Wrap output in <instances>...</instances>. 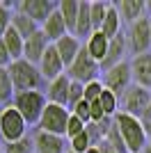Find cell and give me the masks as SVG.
Here are the masks:
<instances>
[{"label": "cell", "mask_w": 151, "mask_h": 153, "mask_svg": "<svg viewBox=\"0 0 151 153\" xmlns=\"http://www.w3.org/2000/svg\"><path fill=\"white\" fill-rule=\"evenodd\" d=\"M112 121H114V128L119 130L121 142H124V146H126L128 153H142L147 146H149V142H147V130H144V126H142L140 119L126 114V112H119Z\"/></svg>", "instance_id": "obj_1"}, {"label": "cell", "mask_w": 151, "mask_h": 153, "mask_svg": "<svg viewBox=\"0 0 151 153\" xmlns=\"http://www.w3.org/2000/svg\"><path fill=\"white\" fill-rule=\"evenodd\" d=\"M9 76H12V85H14V91L21 94V91H34L41 87V71H39L37 64L28 62V59H16L7 66Z\"/></svg>", "instance_id": "obj_2"}, {"label": "cell", "mask_w": 151, "mask_h": 153, "mask_svg": "<svg viewBox=\"0 0 151 153\" xmlns=\"http://www.w3.org/2000/svg\"><path fill=\"white\" fill-rule=\"evenodd\" d=\"M12 105L21 112V117L25 119V123H39L46 105H48V98L44 96V91H39V89L21 91V94L14 96Z\"/></svg>", "instance_id": "obj_3"}, {"label": "cell", "mask_w": 151, "mask_h": 153, "mask_svg": "<svg viewBox=\"0 0 151 153\" xmlns=\"http://www.w3.org/2000/svg\"><path fill=\"white\" fill-rule=\"evenodd\" d=\"M25 130H28V123L14 105H5L0 110V137L5 140V144L23 140Z\"/></svg>", "instance_id": "obj_4"}, {"label": "cell", "mask_w": 151, "mask_h": 153, "mask_svg": "<svg viewBox=\"0 0 151 153\" xmlns=\"http://www.w3.org/2000/svg\"><path fill=\"white\" fill-rule=\"evenodd\" d=\"M69 117H71L69 108H64V105H55V103H48L37 126H39L41 133H50V135L67 137V123H69Z\"/></svg>", "instance_id": "obj_5"}, {"label": "cell", "mask_w": 151, "mask_h": 153, "mask_svg": "<svg viewBox=\"0 0 151 153\" xmlns=\"http://www.w3.org/2000/svg\"><path fill=\"white\" fill-rule=\"evenodd\" d=\"M67 76L73 80V82H80V85H87L92 80H99L101 78V66L99 62L89 57V53L85 51V46H82V51L78 53V57L73 59L69 69H67Z\"/></svg>", "instance_id": "obj_6"}, {"label": "cell", "mask_w": 151, "mask_h": 153, "mask_svg": "<svg viewBox=\"0 0 151 153\" xmlns=\"http://www.w3.org/2000/svg\"><path fill=\"white\" fill-rule=\"evenodd\" d=\"M121 105H124L121 112L140 119V117L147 112V108L151 105V91L144 89V87H138V85H131V87L121 94Z\"/></svg>", "instance_id": "obj_7"}, {"label": "cell", "mask_w": 151, "mask_h": 153, "mask_svg": "<svg viewBox=\"0 0 151 153\" xmlns=\"http://www.w3.org/2000/svg\"><path fill=\"white\" fill-rule=\"evenodd\" d=\"M101 82H103L105 89H110V91H114L117 96H121L133 85L131 62H121V64H117V66H112L110 71L101 73Z\"/></svg>", "instance_id": "obj_8"}, {"label": "cell", "mask_w": 151, "mask_h": 153, "mask_svg": "<svg viewBox=\"0 0 151 153\" xmlns=\"http://www.w3.org/2000/svg\"><path fill=\"white\" fill-rule=\"evenodd\" d=\"M128 48L135 55L151 51V19L149 16H142L131 25V30H128Z\"/></svg>", "instance_id": "obj_9"}, {"label": "cell", "mask_w": 151, "mask_h": 153, "mask_svg": "<svg viewBox=\"0 0 151 153\" xmlns=\"http://www.w3.org/2000/svg\"><path fill=\"white\" fill-rule=\"evenodd\" d=\"M57 9V2L50 0H23L19 5V12L25 14L28 19H32L37 25H44V21Z\"/></svg>", "instance_id": "obj_10"}, {"label": "cell", "mask_w": 151, "mask_h": 153, "mask_svg": "<svg viewBox=\"0 0 151 153\" xmlns=\"http://www.w3.org/2000/svg\"><path fill=\"white\" fill-rule=\"evenodd\" d=\"M64 62L62 57H60V53H57L55 44H50L48 46V51L44 53V57H41V62H39V71H41V76L48 80V82H53L55 78L64 76Z\"/></svg>", "instance_id": "obj_11"}, {"label": "cell", "mask_w": 151, "mask_h": 153, "mask_svg": "<svg viewBox=\"0 0 151 153\" xmlns=\"http://www.w3.org/2000/svg\"><path fill=\"white\" fill-rule=\"evenodd\" d=\"M131 73H133V82L138 87H144V89L151 91V51L133 57Z\"/></svg>", "instance_id": "obj_12"}, {"label": "cell", "mask_w": 151, "mask_h": 153, "mask_svg": "<svg viewBox=\"0 0 151 153\" xmlns=\"http://www.w3.org/2000/svg\"><path fill=\"white\" fill-rule=\"evenodd\" d=\"M126 48H128V44H126V34H117L114 39H110V48H108V55L105 59L99 64L101 66V73H105V71H110L112 66H117V64L126 62Z\"/></svg>", "instance_id": "obj_13"}, {"label": "cell", "mask_w": 151, "mask_h": 153, "mask_svg": "<svg viewBox=\"0 0 151 153\" xmlns=\"http://www.w3.org/2000/svg\"><path fill=\"white\" fill-rule=\"evenodd\" d=\"M48 46H50L48 37L39 30L37 34H32L30 39H25L23 59H28V62H32V64H37V66H39V62H41V57H44V53L48 51Z\"/></svg>", "instance_id": "obj_14"}, {"label": "cell", "mask_w": 151, "mask_h": 153, "mask_svg": "<svg viewBox=\"0 0 151 153\" xmlns=\"http://www.w3.org/2000/svg\"><path fill=\"white\" fill-rule=\"evenodd\" d=\"M67 140L60 135H50L39 130L34 135V153H67Z\"/></svg>", "instance_id": "obj_15"}, {"label": "cell", "mask_w": 151, "mask_h": 153, "mask_svg": "<svg viewBox=\"0 0 151 153\" xmlns=\"http://www.w3.org/2000/svg\"><path fill=\"white\" fill-rule=\"evenodd\" d=\"M41 32L48 37L50 44H55V41H60L62 37H67V34H69V30H67V23H64V19H62V14H60V9H55V12H53L48 19L44 21Z\"/></svg>", "instance_id": "obj_16"}, {"label": "cell", "mask_w": 151, "mask_h": 153, "mask_svg": "<svg viewBox=\"0 0 151 153\" xmlns=\"http://www.w3.org/2000/svg\"><path fill=\"white\" fill-rule=\"evenodd\" d=\"M55 48H57V53H60V57H62L64 66L69 69L71 64H73V59L78 57V53L82 51V44H80V39H78V37L67 34V37H62L60 41H55Z\"/></svg>", "instance_id": "obj_17"}, {"label": "cell", "mask_w": 151, "mask_h": 153, "mask_svg": "<svg viewBox=\"0 0 151 153\" xmlns=\"http://www.w3.org/2000/svg\"><path fill=\"white\" fill-rule=\"evenodd\" d=\"M69 89H71V78L64 73V76L55 78L53 82H48V103H55V105H64L69 103Z\"/></svg>", "instance_id": "obj_18"}, {"label": "cell", "mask_w": 151, "mask_h": 153, "mask_svg": "<svg viewBox=\"0 0 151 153\" xmlns=\"http://www.w3.org/2000/svg\"><path fill=\"white\" fill-rule=\"evenodd\" d=\"M108 48H110V39L103 34V32H92L89 39L85 41V51L89 53V57L94 59V62H103L108 55Z\"/></svg>", "instance_id": "obj_19"}, {"label": "cell", "mask_w": 151, "mask_h": 153, "mask_svg": "<svg viewBox=\"0 0 151 153\" xmlns=\"http://www.w3.org/2000/svg\"><path fill=\"white\" fill-rule=\"evenodd\" d=\"M114 7H117V12H119L121 21L131 23V25L138 19H142V14L147 12L144 0H119V2H114Z\"/></svg>", "instance_id": "obj_20"}, {"label": "cell", "mask_w": 151, "mask_h": 153, "mask_svg": "<svg viewBox=\"0 0 151 153\" xmlns=\"http://www.w3.org/2000/svg\"><path fill=\"white\" fill-rule=\"evenodd\" d=\"M89 7H92V2H85V0L78 2V21H76V34L73 37L89 39V34L94 32V27H92V16H89Z\"/></svg>", "instance_id": "obj_21"}, {"label": "cell", "mask_w": 151, "mask_h": 153, "mask_svg": "<svg viewBox=\"0 0 151 153\" xmlns=\"http://www.w3.org/2000/svg\"><path fill=\"white\" fill-rule=\"evenodd\" d=\"M2 44H5V48L9 51V55H12V59L16 62V59H23V48H25V39L21 37L19 32L14 30V27H9V30L2 34Z\"/></svg>", "instance_id": "obj_22"}, {"label": "cell", "mask_w": 151, "mask_h": 153, "mask_svg": "<svg viewBox=\"0 0 151 153\" xmlns=\"http://www.w3.org/2000/svg\"><path fill=\"white\" fill-rule=\"evenodd\" d=\"M121 23H124V21H121L117 7L110 5L108 7V14H105V21H103V25H101L99 32H103L108 39H114L117 34H119V30H121Z\"/></svg>", "instance_id": "obj_23"}, {"label": "cell", "mask_w": 151, "mask_h": 153, "mask_svg": "<svg viewBox=\"0 0 151 153\" xmlns=\"http://www.w3.org/2000/svg\"><path fill=\"white\" fill-rule=\"evenodd\" d=\"M78 2H80V0H62V2H57V9H60V14H62L64 23H67V30H69V34H76Z\"/></svg>", "instance_id": "obj_24"}, {"label": "cell", "mask_w": 151, "mask_h": 153, "mask_svg": "<svg viewBox=\"0 0 151 153\" xmlns=\"http://www.w3.org/2000/svg\"><path fill=\"white\" fill-rule=\"evenodd\" d=\"M12 27L19 32L23 39H30L32 34H37V32L41 30V27H39L34 21L28 19V16H25V14H21V12H16V14L12 16Z\"/></svg>", "instance_id": "obj_25"}, {"label": "cell", "mask_w": 151, "mask_h": 153, "mask_svg": "<svg viewBox=\"0 0 151 153\" xmlns=\"http://www.w3.org/2000/svg\"><path fill=\"white\" fill-rule=\"evenodd\" d=\"M99 105H101V110H103V114L110 119V117H117L119 114V96L114 94V91H110V89H103V94H101V98H99Z\"/></svg>", "instance_id": "obj_26"}, {"label": "cell", "mask_w": 151, "mask_h": 153, "mask_svg": "<svg viewBox=\"0 0 151 153\" xmlns=\"http://www.w3.org/2000/svg\"><path fill=\"white\" fill-rule=\"evenodd\" d=\"M14 96H16V91H14L9 71H7V69H0V103H9V105H12Z\"/></svg>", "instance_id": "obj_27"}, {"label": "cell", "mask_w": 151, "mask_h": 153, "mask_svg": "<svg viewBox=\"0 0 151 153\" xmlns=\"http://www.w3.org/2000/svg\"><path fill=\"white\" fill-rule=\"evenodd\" d=\"M108 2H92V7H89V16H92V27H94V32L101 30V25H103V21H105V14H108Z\"/></svg>", "instance_id": "obj_28"}, {"label": "cell", "mask_w": 151, "mask_h": 153, "mask_svg": "<svg viewBox=\"0 0 151 153\" xmlns=\"http://www.w3.org/2000/svg\"><path fill=\"white\" fill-rule=\"evenodd\" d=\"M71 144V151L73 153H87L89 149L94 146V142H92V135L85 130V133H80L78 137H73V140H69Z\"/></svg>", "instance_id": "obj_29"}, {"label": "cell", "mask_w": 151, "mask_h": 153, "mask_svg": "<svg viewBox=\"0 0 151 153\" xmlns=\"http://www.w3.org/2000/svg\"><path fill=\"white\" fill-rule=\"evenodd\" d=\"M5 153H34V140L32 137H23L19 142L5 144Z\"/></svg>", "instance_id": "obj_30"}, {"label": "cell", "mask_w": 151, "mask_h": 153, "mask_svg": "<svg viewBox=\"0 0 151 153\" xmlns=\"http://www.w3.org/2000/svg\"><path fill=\"white\" fill-rule=\"evenodd\" d=\"M80 101H85V85L80 82H73L71 80V89H69V103H67V108H69V112L78 105Z\"/></svg>", "instance_id": "obj_31"}, {"label": "cell", "mask_w": 151, "mask_h": 153, "mask_svg": "<svg viewBox=\"0 0 151 153\" xmlns=\"http://www.w3.org/2000/svg\"><path fill=\"white\" fill-rule=\"evenodd\" d=\"M103 82H101V78L99 80H92V82H87L85 85V101L87 103H94V101H99L101 98V94H103Z\"/></svg>", "instance_id": "obj_32"}, {"label": "cell", "mask_w": 151, "mask_h": 153, "mask_svg": "<svg viewBox=\"0 0 151 153\" xmlns=\"http://www.w3.org/2000/svg\"><path fill=\"white\" fill-rule=\"evenodd\" d=\"M85 130H87V123H82L76 114H71L69 117V123H67V137L73 140V137H78V135L85 133Z\"/></svg>", "instance_id": "obj_33"}, {"label": "cell", "mask_w": 151, "mask_h": 153, "mask_svg": "<svg viewBox=\"0 0 151 153\" xmlns=\"http://www.w3.org/2000/svg\"><path fill=\"white\" fill-rule=\"evenodd\" d=\"M12 16L14 14L9 12V7H7L5 2H0V39H2V34L12 27Z\"/></svg>", "instance_id": "obj_34"}, {"label": "cell", "mask_w": 151, "mask_h": 153, "mask_svg": "<svg viewBox=\"0 0 151 153\" xmlns=\"http://www.w3.org/2000/svg\"><path fill=\"white\" fill-rule=\"evenodd\" d=\"M71 114H76L82 123H87V126L92 123V117H89V103L87 101H80L73 110H71Z\"/></svg>", "instance_id": "obj_35"}, {"label": "cell", "mask_w": 151, "mask_h": 153, "mask_svg": "<svg viewBox=\"0 0 151 153\" xmlns=\"http://www.w3.org/2000/svg\"><path fill=\"white\" fill-rule=\"evenodd\" d=\"M12 55H9V51L5 48V44H2V39H0V69H7L9 64H12Z\"/></svg>", "instance_id": "obj_36"}, {"label": "cell", "mask_w": 151, "mask_h": 153, "mask_svg": "<svg viewBox=\"0 0 151 153\" xmlns=\"http://www.w3.org/2000/svg\"><path fill=\"white\" fill-rule=\"evenodd\" d=\"M94 146L99 149V153H119V151H117V149L112 146V144H110V142L105 140V137H103V140H101L99 144H94Z\"/></svg>", "instance_id": "obj_37"}, {"label": "cell", "mask_w": 151, "mask_h": 153, "mask_svg": "<svg viewBox=\"0 0 151 153\" xmlns=\"http://www.w3.org/2000/svg\"><path fill=\"white\" fill-rule=\"evenodd\" d=\"M140 121H142V126H144L147 135H151V105L147 108V112H144V114L140 117Z\"/></svg>", "instance_id": "obj_38"}, {"label": "cell", "mask_w": 151, "mask_h": 153, "mask_svg": "<svg viewBox=\"0 0 151 153\" xmlns=\"http://www.w3.org/2000/svg\"><path fill=\"white\" fill-rule=\"evenodd\" d=\"M87 153H99V149H96V146H92V149H89Z\"/></svg>", "instance_id": "obj_39"}, {"label": "cell", "mask_w": 151, "mask_h": 153, "mask_svg": "<svg viewBox=\"0 0 151 153\" xmlns=\"http://www.w3.org/2000/svg\"><path fill=\"white\" fill-rule=\"evenodd\" d=\"M142 153H151V144H149V146H147V149H144Z\"/></svg>", "instance_id": "obj_40"}, {"label": "cell", "mask_w": 151, "mask_h": 153, "mask_svg": "<svg viewBox=\"0 0 151 153\" xmlns=\"http://www.w3.org/2000/svg\"><path fill=\"white\" fill-rule=\"evenodd\" d=\"M0 153H5V144L2 142H0Z\"/></svg>", "instance_id": "obj_41"}, {"label": "cell", "mask_w": 151, "mask_h": 153, "mask_svg": "<svg viewBox=\"0 0 151 153\" xmlns=\"http://www.w3.org/2000/svg\"><path fill=\"white\" fill-rule=\"evenodd\" d=\"M147 9H149V12H151V0H149V2H147Z\"/></svg>", "instance_id": "obj_42"}, {"label": "cell", "mask_w": 151, "mask_h": 153, "mask_svg": "<svg viewBox=\"0 0 151 153\" xmlns=\"http://www.w3.org/2000/svg\"><path fill=\"white\" fill-rule=\"evenodd\" d=\"M67 153H73V151H71V149H69V151H67Z\"/></svg>", "instance_id": "obj_43"}]
</instances>
